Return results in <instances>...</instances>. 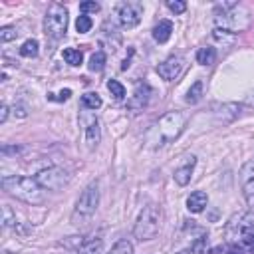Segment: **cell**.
Instances as JSON below:
<instances>
[{"label": "cell", "mask_w": 254, "mask_h": 254, "mask_svg": "<svg viewBox=\"0 0 254 254\" xmlns=\"http://www.w3.org/2000/svg\"><path fill=\"white\" fill-rule=\"evenodd\" d=\"M187 125V117L185 114L181 112H169L165 114L157 123H153L149 127V131L145 133V141L151 149H157V147H163V145L175 141L181 133H183Z\"/></svg>", "instance_id": "6da1fadb"}, {"label": "cell", "mask_w": 254, "mask_h": 254, "mask_svg": "<svg viewBox=\"0 0 254 254\" xmlns=\"http://www.w3.org/2000/svg\"><path fill=\"white\" fill-rule=\"evenodd\" d=\"M214 24L216 30L229 34H240L250 26V12L238 2H223L214 8Z\"/></svg>", "instance_id": "7a4b0ae2"}, {"label": "cell", "mask_w": 254, "mask_h": 254, "mask_svg": "<svg viewBox=\"0 0 254 254\" xmlns=\"http://www.w3.org/2000/svg\"><path fill=\"white\" fill-rule=\"evenodd\" d=\"M2 189L24 201V203H30V205H42L44 203V189L40 187V183L36 181V177H4L2 179Z\"/></svg>", "instance_id": "3957f363"}, {"label": "cell", "mask_w": 254, "mask_h": 254, "mask_svg": "<svg viewBox=\"0 0 254 254\" xmlns=\"http://www.w3.org/2000/svg\"><path fill=\"white\" fill-rule=\"evenodd\" d=\"M161 219H163V212L157 205H147L143 207V210L137 216V223H135V236L139 240H151L157 236L159 229H161Z\"/></svg>", "instance_id": "277c9868"}, {"label": "cell", "mask_w": 254, "mask_h": 254, "mask_svg": "<svg viewBox=\"0 0 254 254\" xmlns=\"http://www.w3.org/2000/svg\"><path fill=\"white\" fill-rule=\"evenodd\" d=\"M227 238L231 242H240L244 246L250 244L254 238V212H242L238 216H232L231 223L227 225Z\"/></svg>", "instance_id": "5b68a950"}, {"label": "cell", "mask_w": 254, "mask_h": 254, "mask_svg": "<svg viewBox=\"0 0 254 254\" xmlns=\"http://www.w3.org/2000/svg\"><path fill=\"white\" fill-rule=\"evenodd\" d=\"M44 32L50 40H60L68 32V10L64 4H50L44 16Z\"/></svg>", "instance_id": "8992f818"}, {"label": "cell", "mask_w": 254, "mask_h": 254, "mask_svg": "<svg viewBox=\"0 0 254 254\" xmlns=\"http://www.w3.org/2000/svg\"><path fill=\"white\" fill-rule=\"evenodd\" d=\"M97 205H99V187L97 183H90L76 203V214L88 219V216H92L97 210Z\"/></svg>", "instance_id": "52a82bcc"}, {"label": "cell", "mask_w": 254, "mask_h": 254, "mask_svg": "<svg viewBox=\"0 0 254 254\" xmlns=\"http://www.w3.org/2000/svg\"><path fill=\"white\" fill-rule=\"evenodd\" d=\"M36 181L40 183L42 189L58 191V189H62V187L68 183L69 177H68V173H66L64 169H60V167H50V169H42L38 175H36Z\"/></svg>", "instance_id": "ba28073f"}, {"label": "cell", "mask_w": 254, "mask_h": 254, "mask_svg": "<svg viewBox=\"0 0 254 254\" xmlns=\"http://www.w3.org/2000/svg\"><path fill=\"white\" fill-rule=\"evenodd\" d=\"M141 16H143V4L141 2L127 0V2H121L117 6V18H119V24L123 28H135L141 22Z\"/></svg>", "instance_id": "9c48e42d"}, {"label": "cell", "mask_w": 254, "mask_h": 254, "mask_svg": "<svg viewBox=\"0 0 254 254\" xmlns=\"http://www.w3.org/2000/svg\"><path fill=\"white\" fill-rule=\"evenodd\" d=\"M240 187L248 208L254 212V161H246L240 167Z\"/></svg>", "instance_id": "30bf717a"}, {"label": "cell", "mask_w": 254, "mask_h": 254, "mask_svg": "<svg viewBox=\"0 0 254 254\" xmlns=\"http://www.w3.org/2000/svg\"><path fill=\"white\" fill-rule=\"evenodd\" d=\"M185 69V58L183 56H171L167 58L163 64L157 66V74L165 80V82H175Z\"/></svg>", "instance_id": "8fae6325"}, {"label": "cell", "mask_w": 254, "mask_h": 254, "mask_svg": "<svg viewBox=\"0 0 254 254\" xmlns=\"http://www.w3.org/2000/svg\"><path fill=\"white\" fill-rule=\"evenodd\" d=\"M80 123L84 125V133H86V141L88 147L95 149L99 143V121L92 112H82L80 114Z\"/></svg>", "instance_id": "7c38bea8"}, {"label": "cell", "mask_w": 254, "mask_h": 254, "mask_svg": "<svg viewBox=\"0 0 254 254\" xmlns=\"http://www.w3.org/2000/svg\"><path fill=\"white\" fill-rule=\"evenodd\" d=\"M195 165H197V157H195V155H189L187 161H185V165H181L179 169H175V175H173V177H175V183L181 185V187L189 185V183H191V177H193Z\"/></svg>", "instance_id": "4fadbf2b"}, {"label": "cell", "mask_w": 254, "mask_h": 254, "mask_svg": "<svg viewBox=\"0 0 254 254\" xmlns=\"http://www.w3.org/2000/svg\"><path fill=\"white\" fill-rule=\"evenodd\" d=\"M149 95H151V88L147 84H137L135 93L127 101V107L129 110H143V107L149 103Z\"/></svg>", "instance_id": "5bb4252c"}, {"label": "cell", "mask_w": 254, "mask_h": 254, "mask_svg": "<svg viewBox=\"0 0 254 254\" xmlns=\"http://www.w3.org/2000/svg\"><path fill=\"white\" fill-rule=\"evenodd\" d=\"M207 205H208V195L205 191H195L187 199V208L191 212H203Z\"/></svg>", "instance_id": "9a60e30c"}, {"label": "cell", "mask_w": 254, "mask_h": 254, "mask_svg": "<svg viewBox=\"0 0 254 254\" xmlns=\"http://www.w3.org/2000/svg\"><path fill=\"white\" fill-rule=\"evenodd\" d=\"M171 34H173V22H171V20H161V22L153 28V38H155V42H159V44H165V42L171 38Z\"/></svg>", "instance_id": "2e32d148"}, {"label": "cell", "mask_w": 254, "mask_h": 254, "mask_svg": "<svg viewBox=\"0 0 254 254\" xmlns=\"http://www.w3.org/2000/svg\"><path fill=\"white\" fill-rule=\"evenodd\" d=\"M78 254H103V240H101V238L86 240V242L78 248Z\"/></svg>", "instance_id": "e0dca14e"}, {"label": "cell", "mask_w": 254, "mask_h": 254, "mask_svg": "<svg viewBox=\"0 0 254 254\" xmlns=\"http://www.w3.org/2000/svg\"><path fill=\"white\" fill-rule=\"evenodd\" d=\"M197 62L201 66H212L216 62V50L212 46H207V48H201L197 52Z\"/></svg>", "instance_id": "ac0fdd59"}, {"label": "cell", "mask_w": 254, "mask_h": 254, "mask_svg": "<svg viewBox=\"0 0 254 254\" xmlns=\"http://www.w3.org/2000/svg\"><path fill=\"white\" fill-rule=\"evenodd\" d=\"M82 107H84V110H99V107H101V97L97 93H93V92L84 93L82 95Z\"/></svg>", "instance_id": "d6986e66"}, {"label": "cell", "mask_w": 254, "mask_h": 254, "mask_svg": "<svg viewBox=\"0 0 254 254\" xmlns=\"http://www.w3.org/2000/svg\"><path fill=\"white\" fill-rule=\"evenodd\" d=\"M62 56H64V60H66L69 66H80V64L84 62V54H82L80 50H76V48H66Z\"/></svg>", "instance_id": "ffe728a7"}, {"label": "cell", "mask_w": 254, "mask_h": 254, "mask_svg": "<svg viewBox=\"0 0 254 254\" xmlns=\"http://www.w3.org/2000/svg\"><path fill=\"white\" fill-rule=\"evenodd\" d=\"M203 90H205V84H203L201 80H197V82L191 86L189 93H187V103H199L201 97H203Z\"/></svg>", "instance_id": "44dd1931"}, {"label": "cell", "mask_w": 254, "mask_h": 254, "mask_svg": "<svg viewBox=\"0 0 254 254\" xmlns=\"http://www.w3.org/2000/svg\"><path fill=\"white\" fill-rule=\"evenodd\" d=\"M20 56L24 58H36L38 56V42L36 40H26L20 48Z\"/></svg>", "instance_id": "7402d4cb"}, {"label": "cell", "mask_w": 254, "mask_h": 254, "mask_svg": "<svg viewBox=\"0 0 254 254\" xmlns=\"http://www.w3.org/2000/svg\"><path fill=\"white\" fill-rule=\"evenodd\" d=\"M107 90H110V93H112L117 101H121V99L125 97V88H123V84H119L117 80H110V82H107Z\"/></svg>", "instance_id": "603a6c76"}, {"label": "cell", "mask_w": 254, "mask_h": 254, "mask_svg": "<svg viewBox=\"0 0 254 254\" xmlns=\"http://www.w3.org/2000/svg\"><path fill=\"white\" fill-rule=\"evenodd\" d=\"M92 71H101L103 68H105V54L99 50V52H95L92 58H90V66H88Z\"/></svg>", "instance_id": "cb8c5ba5"}, {"label": "cell", "mask_w": 254, "mask_h": 254, "mask_svg": "<svg viewBox=\"0 0 254 254\" xmlns=\"http://www.w3.org/2000/svg\"><path fill=\"white\" fill-rule=\"evenodd\" d=\"M107 254H133V244L129 240H119L114 244V248Z\"/></svg>", "instance_id": "d4e9b609"}, {"label": "cell", "mask_w": 254, "mask_h": 254, "mask_svg": "<svg viewBox=\"0 0 254 254\" xmlns=\"http://www.w3.org/2000/svg\"><path fill=\"white\" fill-rule=\"evenodd\" d=\"M92 26H93V20H92L90 16H86V14L78 16V20H76V30H78L80 34L90 32V30H92Z\"/></svg>", "instance_id": "484cf974"}, {"label": "cell", "mask_w": 254, "mask_h": 254, "mask_svg": "<svg viewBox=\"0 0 254 254\" xmlns=\"http://www.w3.org/2000/svg\"><path fill=\"white\" fill-rule=\"evenodd\" d=\"M16 36H18L16 26H4V28H0V40H2L4 44L10 42V40H16Z\"/></svg>", "instance_id": "4316f807"}, {"label": "cell", "mask_w": 254, "mask_h": 254, "mask_svg": "<svg viewBox=\"0 0 254 254\" xmlns=\"http://www.w3.org/2000/svg\"><path fill=\"white\" fill-rule=\"evenodd\" d=\"M99 8H101V6H99V2H95V0H86V2H82V4H80L82 14H86V16H88L90 12H93V14H95V12H99Z\"/></svg>", "instance_id": "83f0119b"}, {"label": "cell", "mask_w": 254, "mask_h": 254, "mask_svg": "<svg viewBox=\"0 0 254 254\" xmlns=\"http://www.w3.org/2000/svg\"><path fill=\"white\" fill-rule=\"evenodd\" d=\"M167 8L175 14H183L187 10V2H183V0H169L167 2Z\"/></svg>", "instance_id": "f1b7e54d"}, {"label": "cell", "mask_w": 254, "mask_h": 254, "mask_svg": "<svg viewBox=\"0 0 254 254\" xmlns=\"http://www.w3.org/2000/svg\"><path fill=\"white\" fill-rule=\"evenodd\" d=\"M6 119H8V105L2 103V105H0V123H4Z\"/></svg>", "instance_id": "f546056e"}, {"label": "cell", "mask_w": 254, "mask_h": 254, "mask_svg": "<svg viewBox=\"0 0 254 254\" xmlns=\"http://www.w3.org/2000/svg\"><path fill=\"white\" fill-rule=\"evenodd\" d=\"M69 95H71V90H62V92H60V95H58L56 99H58V101H68V99H69Z\"/></svg>", "instance_id": "4dcf8cb0"}, {"label": "cell", "mask_w": 254, "mask_h": 254, "mask_svg": "<svg viewBox=\"0 0 254 254\" xmlns=\"http://www.w3.org/2000/svg\"><path fill=\"white\" fill-rule=\"evenodd\" d=\"M229 254H244V252H242V248H238V246H232V248L229 250Z\"/></svg>", "instance_id": "1f68e13d"}, {"label": "cell", "mask_w": 254, "mask_h": 254, "mask_svg": "<svg viewBox=\"0 0 254 254\" xmlns=\"http://www.w3.org/2000/svg\"><path fill=\"white\" fill-rule=\"evenodd\" d=\"M246 105H250V107H254V93H250V95L246 97Z\"/></svg>", "instance_id": "d6a6232c"}, {"label": "cell", "mask_w": 254, "mask_h": 254, "mask_svg": "<svg viewBox=\"0 0 254 254\" xmlns=\"http://www.w3.org/2000/svg\"><path fill=\"white\" fill-rule=\"evenodd\" d=\"M248 250L254 254V238H252V240H250V244H248Z\"/></svg>", "instance_id": "836d02e7"}]
</instances>
